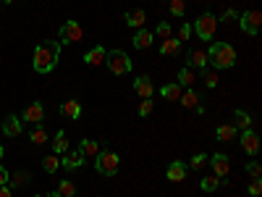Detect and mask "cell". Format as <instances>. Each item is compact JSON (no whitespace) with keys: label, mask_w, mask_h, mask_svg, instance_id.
<instances>
[{"label":"cell","mask_w":262,"mask_h":197,"mask_svg":"<svg viewBox=\"0 0 262 197\" xmlns=\"http://www.w3.org/2000/svg\"><path fill=\"white\" fill-rule=\"evenodd\" d=\"M191 37V27L189 24H181V29H179V37L176 40H189Z\"/></svg>","instance_id":"f35d334b"},{"label":"cell","mask_w":262,"mask_h":197,"mask_svg":"<svg viewBox=\"0 0 262 197\" xmlns=\"http://www.w3.org/2000/svg\"><path fill=\"white\" fill-rule=\"evenodd\" d=\"M152 40H155V34H152V32L139 29V32L134 34V48H137V50H147V48L152 45Z\"/></svg>","instance_id":"9a60e30c"},{"label":"cell","mask_w":262,"mask_h":197,"mask_svg":"<svg viewBox=\"0 0 262 197\" xmlns=\"http://www.w3.org/2000/svg\"><path fill=\"white\" fill-rule=\"evenodd\" d=\"M60 113L69 119V121H76V119L81 116V103H79V100H66V103L60 105Z\"/></svg>","instance_id":"4fadbf2b"},{"label":"cell","mask_w":262,"mask_h":197,"mask_svg":"<svg viewBox=\"0 0 262 197\" xmlns=\"http://www.w3.org/2000/svg\"><path fill=\"white\" fill-rule=\"evenodd\" d=\"M207 61H212L215 69H231L236 63V50L228 45V42H215L207 53Z\"/></svg>","instance_id":"7a4b0ae2"},{"label":"cell","mask_w":262,"mask_h":197,"mask_svg":"<svg viewBox=\"0 0 262 197\" xmlns=\"http://www.w3.org/2000/svg\"><path fill=\"white\" fill-rule=\"evenodd\" d=\"M81 163H84V155H81L79 150H69V152H63V161H60V166H63V168L76 171V168H81Z\"/></svg>","instance_id":"9c48e42d"},{"label":"cell","mask_w":262,"mask_h":197,"mask_svg":"<svg viewBox=\"0 0 262 197\" xmlns=\"http://www.w3.org/2000/svg\"><path fill=\"white\" fill-rule=\"evenodd\" d=\"M149 113H152V100L147 97V100L139 103V116H149Z\"/></svg>","instance_id":"d590c367"},{"label":"cell","mask_w":262,"mask_h":197,"mask_svg":"<svg viewBox=\"0 0 262 197\" xmlns=\"http://www.w3.org/2000/svg\"><path fill=\"white\" fill-rule=\"evenodd\" d=\"M189 63L196 66V69H207V53L205 50H191L189 53Z\"/></svg>","instance_id":"603a6c76"},{"label":"cell","mask_w":262,"mask_h":197,"mask_svg":"<svg viewBox=\"0 0 262 197\" xmlns=\"http://www.w3.org/2000/svg\"><path fill=\"white\" fill-rule=\"evenodd\" d=\"M55 194L58 197H74L76 194V184L71 179H63V182H58V192Z\"/></svg>","instance_id":"7402d4cb"},{"label":"cell","mask_w":262,"mask_h":197,"mask_svg":"<svg viewBox=\"0 0 262 197\" xmlns=\"http://www.w3.org/2000/svg\"><path fill=\"white\" fill-rule=\"evenodd\" d=\"M155 37H163V40H168V37H170V24L160 21V24H158V29H155Z\"/></svg>","instance_id":"e575fe53"},{"label":"cell","mask_w":262,"mask_h":197,"mask_svg":"<svg viewBox=\"0 0 262 197\" xmlns=\"http://www.w3.org/2000/svg\"><path fill=\"white\" fill-rule=\"evenodd\" d=\"M58 58H60V42L55 40H48V42H39L34 48V71L39 74H48L58 66Z\"/></svg>","instance_id":"6da1fadb"},{"label":"cell","mask_w":262,"mask_h":197,"mask_svg":"<svg viewBox=\"0 0 262 197\" xmlns=\"http://www.w3.org/2000/svg\"><path fill=\"white\" fill-rule=\"evenodd\" d=\"M81 40V27L76 21H66L60 27V42H79Z\"/></svg>","instance_id":"52a82bcc"},{"label":"cell","mask_w":262,"mask_h":197,"mask_svg":"<svg viewBox=\"0 0 262 197\" xmlns=\"http://www.w3.org/2000/svg\"><path fill=\"white\" fill-rule=\"evenodd\" d=\"M42 119H45V108H42L39 103L27 105V111H24V121H29V124L39 126V124H42Z\"/></svg>","instance_id":"30bf717a"},{"label":"cell","mask_w":262,"mask_h":197,"mask_svg":"<svg viewBox=\"0 0 262 197\" xmlns=\"http://www.w3.org/2000/svg\"><path fill=\"white\" fill-rule=\"evenodd\" d=\"M236 126L247 131V129L252 126V116H249L247 111H236Z\"/></svg>","instance_id":"f546056e"},{"label":"cell","mask_w":262,"mask_h":197,"mask_svg":"<svg viewBox=\"0 0 262 197\" xmlns=\"http://www.w3.org/2000/svg\"><path fill=\"white\" fill-rule=\"evenodd\" d=\"M27 182H29V173L27 171H16L13 176L8 173V187H24Z\"/></svg>","instance_id":"83f0119b"},{"label":"cell","mask_w":262,"mask_h":197,"mask_svg":"<svg viewBox=\"0 0 262 197\" xmlns=\"http://www.w3.org/2000/svg\"><path fill=\"white\" fill-rule=\"evenodd\" d=\"M259 27H262V13L259 11H247L244 16H242V29L247 32V34H259Z\"/></svg>","instance_id":"8992f818"},{"label":"cell","mask_w":262,"mask_h":197,"mask_svg":"<svg viewBox=\"0 0 262 197\" xmlns=\"http://www.w3.org/2000/svg\"><path fill=\"white\" fill-rule=\"evenodd\" d=\"M242 147L249 152V155H257V152H259V137L254 134L252 129H247L244 134H242Z\"/></svg>","instance_id":"8fae6325"},{"label":"cell","mask_w":262,"mask_h":197,"mask_svg":"<svg viewBox=\"0 0 262 197\" xmlns=\"http://www.w3.org/2000/svg\"><path fill=\"white\" fill-rule=\"evenodd\" d=\"M215 29H217V18L212 13H202L200 18H196V24H194L196 37H202V40H212L215 37Z\"/></svg>","instance_id":"5b68a950"},{"label":"cell","mask_w":262,"mask_h":197,"mask_svg":"<svg viewBox=\"0 0 262 197\" xmlns=\"http://www.w3.org/2000/svg\"><path fill=\"white\" fill-rule=\"evenodd\" d=\"M176 53H181V40H176V37L163 40V45H160V55H176Z\"/></svg>","instance_id":"e0dca14e"},{"label":"cell","mask_w":262,"mask_h":197,"mask_svg":"<svg viewBox=\"0 0 262 197\" xmlns=\"http://www.w3.org/2000/svg\"><path fill=\"white\" fill-rule=\"evenodd\" d=\"M194 82H196V76H194V71H191V69H181V71H179V84L191 87Z\"/></svg>","instance_id":"4dcf8cb0"},{"label":"cell","mask_w":262,"mask_h":197,"mask_svg":"<svg viewBox=\"0 0 262 197\" xmlns=\"http://www.w3.org/2000/svg\"><path fill=\"white\" fill-rule=\"evenodd\" d=\"M168 179H170V182H184V179H186V166H184L181 161L170 163V166H168Z\"/></svg>","instance_id":"ac0fdd59"},{"label":"cell","mask_w":262,"mask_h":197,"mask_svg":"<svg viewBox=\"0 0 262 197\" xmlns=\"http://www.w3.org/2000/svg\"><path fill=\"white\" fill-rule=\"evenodd\" d=\"M0 158H3V145H0Z\"/></svg>","instance_id":"bcb514c9"},{"label":"cell","mask_w":262,"mask_h":197,"mask_svg":"<svg viewBox=\"0 0 262 197\" xmlns=\"http://www.w3.org/2000/svg\"><path fill=\"white\" fill-rule=\"evenodd\" d=\"M105 55H107V50L97 45V48H92L90 53L84 55V63H86V66H100V63L105 61Z\"/></svg>","instance_id":"2e32d148"},{"label":"cell","mask_w":262,"mask_h":197,"mask_svg":"<svg viewBox=\"0 0 262 197\" xmlns=\"http://www.w3.org/2000/svg\"><path fill=\"white\" fill-rule=\"evenodd\" d=\"M217 140H221V142H231V140H236V126H233V124L221 126V129H217Z\"/></svg>","instance_id":"484cf974"},{"label":"cell","mask_w":262,"mask_h":197,"mask_svg":"<svg viewBox=\"0 0 262 197\" xmlns=\"http://www.w3.org/2000/svg\"><path fill=\"white\" fill-rule=\"evenodd\" d=\"M42 166H45V171H48V173H55V171H58V166H60V161H58V155H48L45 161H42Z\"/></svg>","instance_id":"1f68e13d"},{"label":"cell","mask_w":262,"mask_h":197,"mask_svg":"<svg viewBox=\"0 0 262 197\" xmlns=\"http://www.w3.org/2000/svg\"><path fill=\"white\" fill-rule=\"evenodd\" d=\"M205 163H207V161H205V155H202V152H196V155L191 158V163H189V166H191V168H202Z\"/></svg>","instance_id":"8d00e7d4"},{"label":"cell","mask_w":262,"mask_h":197,"mask_svg":"<svg viewBox=\"0 0 262 197\" xmlns=\"http://www.w3.org/2000/svg\"><path fill=\"white\" fill-rule=\"evenodd\" d=\"M34 197H58L55 192H48V194H34Z\"/></svg>","instance_id":"ee69618b"},{"label":"cell","mask_w":262,"mask_h":197,"mask_svg":"<svg viewBox=\"0 0 262 197\" xmlns=\"http://www.w3.org/2000/svg\"><path fill=\"white\" fill-rule=\"evenodd\" d=\"M210 166H212V171H215V176H217V179H228L231 163H228L226 155H212V158H210Z\"/></svg>","instance_id":"ba28073f"},{"label":"cell","mask_w":262,"mask_h":197,"mask_svg":"<svg viewBox=\"0 0 262 197\" xmlns=\"http://www.w3.org/2000/svg\"><path fill=\"white\" fill-rule=\"evenodd\" d=\"M249 192H252L254 197H259V192H262V182H259V179H252V184H249Z\"/></svg>","instance_id":"ab89813d"},{"label":"cell","mask_w":262,"mask_h":197,"mask_svg":"<svg viewBox=\"0 0 262 197\" xmlns=\"http://www.w3.org/2000/svg\"><path fill=\"white\" fill-rule=\"evenodd\" d=\"M202 79H205L207 87H217V71H212V69H202Z\"/></svg>","instance_id":"d6a6232c"},{"label":"cell","mask_w":262,"mask_h":197,"mask_svg":"<svg viewBox=\"0 0 262 197\" xmlns=\"http://www.w3.org/2000/svg\"><path fill=\"white\" fill-rule=\"evenodd\" d=\"M0 197H13V194H11V187H8V184H0Z\"/></svg>","instance_id":"b9f144b4"},{"label":"cell","mask_w":262,"mask_h":197,"mask_svg":"<svg viewBox=\"0 0 262 197\" xmlns=\"http://www.w3.org/2000/svg\"><path fill=\"white\" fill-rule=\"evenodd\" d=\"M0 3H16V0H0Z\"/></svg>","instance_id":"f6af8a7d"},{"label":"cell","mask_w":262,"mask_h":197,"mask_svg":"<svg viewBox=\"0 0 262 197\" xmlns=\"http://www.w3.org/2000/svg\"><path fill=\"white\" fill-rule=\"evenodd\" d=\"M79 152L84 158H97V152H100V145L95 140H81L79 142Z\"/></svg>","instance_id":"d6986e66"},{"label":"cell","mask_w":262,"mask_h":197,"mask_svg":"<svg viewBox=\"0 0 262 197\" xmlns=\"http://www.w3.org/2000/svg\"><path fill=\"white\" fill-rule=\"evenodd\" d=\"M247 171L252 173V179H259V173H262V166H259V163H249V166H247Z\"/></svg>","instance_id":"74e56055"},{"label":"cell","mask_w":262,"mask_h":197,"mask_svg":"<svg viewBox=\"0 0 262 197\" xmlns=\"http://www.w3.org/2000/svg\"><path fill=\"white\" fill-rule=\"evenodd\" d=\"M168 3H170V13L173 16H184V8H186L184 0H168Z\"/></svg>","instance_id":"836d02e7"},{"label":"cell","mask_w":262,"mask_h":197,"mask_svg":"<svg viewBox=\"0 0 262 197\" xmlns=\"http://www.w3.org/2000/svg\"><path fill=\"white\" fill-rule=\"evenodd\" d=\"M29 140H32L34 145H45V142H48V131H45V126H42V124L34 126V129H32V134H29Z\"/></svg>","instance_id":"4316f807"},{"label":"cell","mask_w":262,"mask_h":197,"mask_svg":"<svg viewBox=\"0 0 262 197\" xmlns=\"http://www.w3.org/2000/svg\"><path fill=\"white\" fill-rule=\"evenodd\" d=\"M160 95H163L165 100H179V97H181V84H179V82H173V84L160 87Z\"/></svg>","instance_id":"ffe728a7"},{"label":"cell","mask_w":262,"mask_h":197,"mask_svg":"<svg viewBox=\"0 0 262 197\" xmlns=\"http://www.w3.org/2000/svg\"><path fill=\"white\" fill-rule=\"evenodd\" d=\"M126 21H128V27L142 29V27H144V21H147V16H144V11L139 8V11H131V13L126 16Z\"/></svg>","instance_id":"44dd1931"},{"label":"cell","mask_w":262,"mask_h":197,"mask_svg":"<svg viewBox=\"0 0 262 197\" xmlns=\"http://www.w3.org/2000/svg\"><path fill=\"white\" fill-rule=\"evenodd\" d=\"M134 90H137V95L142 100H147V97H152L155 87H152V79L149 76H139V79H134Z\"/></svg>","instance_id":"7c38bea8"},{"label":"cell","mask_w":262,"mask_h":197,"mask_svg":"<svg viewBox=\"0 0 262 197\" xmlns=\"http://www.w3.org/2000/svg\"><path fill=\"white\" fill-rule=\"evenodd\" d=\"M3 131H6V137H18L21 131H24V124H21L16 116H8L3 121Z\"/></svg>","instance_id":"5bb4252c"},{"label":"cell","mask_w":262,"mask_h":197,"mask_svg":"<svg viewBox=\"0 0 262 197\" xmlns=\"http://www.w3.org/2000/svg\"><path fill=\"white\" fill-rule=\"evenodd\" d=\"M95 168H97V173H102V176H116L118 168H121V158L113 150H100L97 158H95Z\"/></svg>","instance_id":"3957f363"},{"label":"cell","mask_w":262,"mask_h":197,"mask_svg":"<svg viewBox=\"0 0 262 197\" xmlns=\"http://www.w3.org/2000/svg\"><path fill=\"white\" fill-rule=\"evenodd\" d=\"M53 150L55 155H63V152H69V142H66V131H58L55 140H53Z\"/></svg>","instance_id":"cb8c5ba5"},{"label":"cell","mask_w":262,"mask_h":197,"mask_svg":"<svg viewBox=\"0 0 262 197\" xmlns=\"http://www.w3.org/2000/svg\"><path fill=\"white\" fill-rule=\"evenodd\" d=\"M233 16H236V11H233V8H228V11H223V13H221V21H231Z\"/></svg>","instance_id":"60d3db41"},{"label":"cell","mask_w":262,"mask_h":197,"mask_svg":"<svg viewBox=\"0 0 262 197\" xmlns=\"http://www.w3.org/2000/svg\"><path fill=\"white\" fill-rule=\"evenodd\" d=\"M105 63H107V69H111L113 74H118V76L131 71V58L123 50H111L105 55Z\"/></svg>","instance_id":"277c9868"},{"label":"cell","mask_w":262,"mask_h":197,"mask_svg":"<svg viewBox=\"0 0 262 197\" xmlns=\"http://www.w3.org/2000/svg\"><path fill=\"white\" fill-rule=\"evenodd\" d=\"M181 103H184V108H196V105H202L200 103V95H196L194 90H186V92H181V97H179Z\"/></svg>","instance_id":"d4e9b609"},{"label":"cell","mask_w":262,"mask_h":197,"mask_svg":"<svg viewBox=\"0 0 262 197\" xmlns=\"http://www.w3.org/2000/svg\"><path fill=\"white\" fill-rule=\"evenodd\" d=\"M200 187H202L205 192H215L217 187H221V179H217L215 173H212V176H205V179L200 182Z\"/></svg>","instance_id":"f1b7e54d"},{"label":"cell","mask_w":262,"mask_h":197,"mask_svg":"<svg viewBox=\"0 0 262 197\" xmlns=\"http://www.w3.org/2000/svg\"><path fill=\"white\" fill-rule=\"evenodd\" d=\"M0 184H8V171L0 166Z\"/></svg>","instance_id":"7bdbcfd3"}]
</instances>
